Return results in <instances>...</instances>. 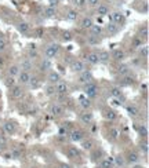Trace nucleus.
Segmentation results:
<instances>
[{"label": "nucleus", "instance_id": "53", "mask_svg": "<svg viewBox=\"0 0 149 168\" xmlns=\"http://www.w3.org/2000/svg\"><path fill=\"white\" fill-rule=\"evenodd\" d=\"M2 149H3V145H2V143H0V152H2Z\"/></svg>", "mask_w": 149, "mask_h": 168}, {"label": "nucleus", "instance_id": "29", "mask_svg": "<svg viewBox=\"0 0 149 168\" xmlns=\"http://www.w3.org/2000/svg\"><path fill=\"white\" fill-rule=\"evenodd\" d=\"M90 30H91V35H93V36H97V37L101 35V33H102V28H101L100 25H93L90 28Z\"/></svg>", "mask_w": 149, "mask_h": 168}, {"label": "nucleus", "instance_id": "25", "mask_svg": "<svg viewBox=\"0 0 149 168\" xmlns=\"http://www.w3.org/2000/svg\"><path fill=\"white\" fill-rule=\"evenodd\" d=\"M79 104H80V106L86 110L91 107V101L88 99V98H80V99H79Z\"/></svg>", "mask_w": 149, "mask_h": 168}, {"label": "nucleus", "instance_id": "13", "mask_svg": "<svg viewBox=\"0 0 149 168\" xmlns=\"http://www.w3.org/2000/svg\"><path fill=\"white\" fill-rule=\"evenodd\" d=\"M22 95H24V90L21 87H13L11 88V97H13L14 99H20Z\"/></svg>", "mask_w": 149, "mask_h": 168}, {"label": "nucleus", "instance_id": "10", "mask_svg": "<svg viewBox=\"0 0 149 168\" xmlns=\"http://www.w3.org/2000/svg\"><path fill=\"white\" fill-rule=\"evenodd\" d=\"M86 61H87V64H90V65H97L98 62H100L98 54L97 52H90V54H87L86 55Z\"/></svg>", "mask_w": 149, "mask_h": 168}, {"label": "nucleus", "instance_id": "40", "mask_svg": "<svg viewBox=\"0 0 149 168\" xmlns=\"http://www.w3.org/2000/svg\"><path fill=\"white\" fill-rule=\"evenodd\" d=\"M148 35H149V32H148V26H144L142 29H141V39H146L148 37Z\"/></svg>", "mask_w": 149, "mask_h": 168}, {"label": "nucleus", "instance_id": "17", "mask_svg": "<svg viewBox=\"0 0 149 168\" xmlns=\"http://www.w3.org/2000/svg\"><path fill=\"white\" fill-rule=\"evenodd\" d=\"M127 113H128L131 117H137L138 113H139L138 106H135V105H128V106H127Z\"/></svg>", "mask_w": 149, "mask_h": 168}, {"label": "nucleus", "instance_id": "44", "mask_svg": "<svg viewBox=\"0 0 149 168\" xmlns=\"http://www.w3.org/2000/svg\"><path fill=\"white\" fill-rule=\"evenodd\" d=\"M62 37H64L65 42H69V40H72V33L71 32H64Z\"/></svg>", "mask_w": 149, "mask_h": 168}, {"label": "nucleus", "instance_id": "3", "mask_svg": "<svg viewBox=\"0 0 149 168\" xmlns=\"http://www.w3.org/2000/svg\"><path fill=\"white\" fill-rule=\"evenodd\" d=\"M93 74H91V72L88 70H84V72H81L80 74H79V83L81 84H88V83H93Z\"/></svg>", "mask_w": 149, "mask_h": 168}, {"label": "nucleus", "instance_id": "11", "mask_svg": "<svg viewBox=\"0 0 149 168\" xmlns=\"http://www.w3.org/2000/svg\"><path fill=\"white\" fill-rule=\"evenodd\" d=\"M47 80H49L50 84H57L59 80H61V77H59V74L57 73V72H50L49 76H47Z\"/></svg>", "mask_w": 149, "mask_h": 168}, {"label": "nucleus", "instance_id": "49", "mask_svg": "<svg viewBox=\"0 0 149 168\" xmlns=\"http://www.w3.org/2000/svg\"><path fill=\"white\" fill-rule=\"evenodd\" d=\"M74 4L78 7H83L86 4V0H74Z\"/></svg>", "mask_w": 149, "mask_h": 168}, {"label": "nucleus", "instance_id": "16", "mask_svg": "<svg viewBox=\"0 0 149 168\" xmlns=\"http://www.w3.org/2000/svg\"><path fill=\"white\" fill-rule=\"evenodd\" d=\"M112 58L115 59V61H117V62H120V61H123L124 59V51L123 50H115L113 51V54H112Z\"/></svg>", "mask_w": 149, "mask_h": 168}, {"label": "nucleus", "instance_id": "9", "mask_svg": "<svg viewBox=\"0 0 149 168\" xmlns=\"http://www.w3.org/2000/svg\"><path fill=\"white\" fill-rule=\"evenodd\" d=\"M80 121L83 124H91L93 123V114L90 113V112H83V113H80Z\"/></svg>", "mask_w": 149, "mask_h": 168}, {"label": "nucleus", "instance_id": "42", "mask_svg": "<svg viewBox=\"0 0 149 168\" xmlns=\"http://www.w3.org/2000/svg\"><path fill=\"white\" fill-rule=\"evenodd\" d=\"M86 3L91 7H97L98 3H100V0H86Z\"/></svg>", "mask_w": 149, "mask_h": 168}, {"label": "nucleus", "instance_id": "22", "mask_svg": "<svg viewBox=\"0 0 149 168\" xmlns=\"http://www.w3.org/2000/svg\"><path fill=\"white\" fill-rule=\"evenodd\" d=\"M117 73L120 76H127L130 73V66L128 65H120L119 68H117Z\"/></svg>", "mask_w": 149, "mask_h": 168}, {"label": "nucleus", "instance_id": "46", "mask_svg": "<svg viewBox=\"0 0 149 168\" xmlns=\"http://www.w3.org/2000/svg\"><path fill=\"white\" fill-rule=\"evenodd\" d=\"M6 84L8 86V87H13L14 86V77H11V76H8V77L6 79Z\"/></svg>", "mask_w": 149, "mask_h": 168}, {"label": "nucleus", "instance_id": "1", "mask_svg": "<svg viewBox=\"0 0 149 168\" xmlns=\"http://www.w3.org/2000/svg\"><path fill=\"white\" fill-rule=\"evenodd\" d=\"M58 52H59V44H57V43L49 44L44 50V54H46V57H47V59L55 58V57L58 55Z\"/></svg>", "mask_w": 149, "mask_h": 168}, {"label": "nucleus", "instance_id": "6", "mask_svg": "<svg viewBox=\"0 0 149 168\" xmlns=\"http://www.w3.org/2000/svg\"><path fill=\"white\" fill-rule=\"evenodd\" d=\"M124 20H126L124 14L119 13V11H116V13L112 14V22H113L115 25H122V23L124 22Z\"/></svg>", "mask_w": 149, "mask_h": 168}, {"label": "nucleus", "instance_id": "51", "mask_svg": "<svg viewBox=\"0 0 149 168\" xmlns=\"http://www.w3.org/2000/svg\"><path fill=\"white\" fill-rule=\"evenodd\" d=\"M141 150H144V153H148V143H144V145H141Z\"/></svg>", "mask_w": 149, "mask_h": 168}, {"label": "nucleus", "instance_id": "19", "mask_svg": "<svg viewBox=\"0 0 149 168\" xmlns=\"http://www.w3.org/2000/svg\"><path fill=\"white\" fill-rule=\"evenodd\" d=\"M101 168H113V160L112 158H102V161L100 164Z\"/></svg>", "mask_w": 149, "mask_h": 168}, {"label": "nucleus", "instance_id": "55", "mask_svg": "<svg viewBox=\"0 0 149 168\" xmlns=\"http://www.w3.org/2000/svg\"><path fill=\"white\" fill-rule=\"evenodd\" d=\"M0 135H2V128H0Z\"/></svg>", "mask_w": 149, "mask_h": 168}, {"label": "nucleus", "instance_id": "28", "mask_svg": "<svg viewBox=\"0 0 149 168\" xmlns=\"http://www.w3.org/2000/svg\"><path fill=\"white\" fill-rule=\"evenodd\" d=\"M98 58H100V62H108L109 61V52L108 51H100L97 52Z\"/></svg>", "mask_w": 149, "mask_h": 168}, {"label": "nucleus", "instance_id": "33", "mask_svg": "<svg viewBox=\"0 0 149 168\" xmlns=\"http://www.w3.org/2000/svg\"><path fill=\"white\" fill-rule=\"evenodd\" d=\"M40 66H42V70H47V69L51 68V62H50V59L46 58V59H43V62H42Z\"/></svg>", "mask_w": 149, "mask_h": 168}, {"label": "nucleus", "instance_id": "31", "mask_svg": "<svg viewBox=\"0 0 149 168\" xmlns=\"http://www.w3.org/2000/svg\"><path fill=\"white\" fill-rule=\"evenodd\" d=\"M68 154L71 158H76V157H79V150L76 148H73V146H71L68 149Z\"/></svg>", "mask_w": 149, "mask_h": 168}, {"label": "nucleus", "instance_id": "43", "mask_svg": "<svg viewBox=\"0 0 149 168\" xmlns=\"http://www.w3.org/2000/svg\"><path fill=\"white\" fill-rule=\"evenodd\" d=\"M148 54H149V50H148V47H142V48H141V55H142L144 58H148Z\"/></svg>", "mask_w": 149, "mask_h": 168}, {"label": "nucleus", "instance_id": "45", "mask_svg": "<svg viewBox=\"0 0 149 168\" xmlns=\"http://www.w3.org/2000/svg\"><path fill=\"white\" fill-rule=\"evenodd\" d=\"M139 134H141L142 136H146V135H148V129H146L145 126H141V127H139Z\"/></svg>", "mask_w": 149, "mask_h": 168}, {"label": "nucleus", "instance_id": "26", "mask_svg": "<svg viewBox=\"0 0 149 168\" xmlns=\"http://www.w3.org/2000/svg\"><path fill=\"white\" fill-rule=\"evenodd\" d=\"M55 14H57V11H55V8H52V7H47V8H44V11H43V15H44L46 18H52Z\"/></svg>", "mask_w": 149, "mask_h": 168}, {"label": "nucleus", "instance_id": "34", "mask_svg": "<svg viewBox=\"0 0 149 168\" xmlns=\"http://www.w3.org/2000/svg\"><path fill=\"white\" fill-rule=\"evenodd\" d=\"M105 117H106L108 120H110V121H112V120L116 119V113H115L113 110H106V112H105Z\"/></svg>", "mask_w": 149, "mask_h": 168}, {"label": "nucleus", "instance_id": "41", "mask_svg": "<svg viewBox=\"0 0 149 168\" xmlns=\"http://www.w3.org/2000/svg\"><path fill=\"white\" fill-rule=\"evenodd\" d=\"M115 161H116V164H117V165H120V167H123V165H124V158L122 157V156H117Z\"/></svg>", "mask_w": 149, "mask_h": 168}, {"label": "nucleus", "instance_id": "23", "mask_svg": "<svg viewBox=\"0 0 149 168\" xmlns=\"http://www.w3.org/2000/svg\"><path fill=\"white\" fill-rule=\"evenodd\" d=\"M110 94H112V97L116 98V99H123V94H122V90H120L119 87H113V88H110Z\"/></svg>", "mask_w": 149, "mask_h": 168}, {"label": "nucleus", "instance_id": "47", "mask_svg": "<svg viewBox=\"0 0 149 168\" xmlns=\"http://www.w3.org/2000/svg\"><path fill=\"white\" fill-rule=\"evenodd\" d=\"M133 44H134V47L141 45V44H142V39H141V37H135V39H134V42H133Z\"/></svg>", "mask_w": 149, "mask_h": 168}, {"label": "nucleus", "instance_id": "15", "mask_svg": "<svg viewBox=\"0 0 149 168\" xmlns=\"http://www.w3.org/2000/svg\"><path fill=\"white\" fill-rule=\"evenodd\" d=\"M93 25H94V23H93V20H91L90 17H84L80 22V26L83 28V29H90Z\"/></svg>", "mask_w": 149, "mask_h": 168}, {"label": "nucleus", "instance_id": "20", "mask_svg": "<svg viewBox=\"0 0 149 168\" xmlns=\"http://www.w3.org/2000/svg\"><path fill=\"white\" fill-rule=\"evenodd\" d=\"M29 23H26V22H20L18 23V32L22 33V35H26V33L29 32Z\"/></svg>", "mask_w": 149, "mask_h": 168}, {"label": "nucleus", "instance_id": "2", "mask_svg": "<svg viewBox=\"0 0 149 168\" xmlns=\"http://www.w3.org/2000/svg\"><path fill=\"white\" fill-rule=\"evenodd\" d=\"M84 92H86V95H87L88 99H91V98H95L98 95V87H97V84H95V83L86 84Z\"/></svg>", "mask_w": 149, "mask_h": 168}, {"label": "nucleus", "instance_id": "24", "mask_svg": "<svg viewBox=\"0 0 149 168\" xmlns=\"http://www.w3.org/2000/svg\"><path fill=\"white\" fill-rule=\"evenodd\" d=\"M20 69H24V72H29V69H32V62L29 59H24L20 65Z\"/></svg>", "mask_w": 149, "mask_h": 168}, {"label": "nucleus", "instance_id": "50", "mask_svg": "<svg viewBox=\"0 0 149 168\" xmlns=\"http://www.w3.org/2000/svg\"><path fill=\"white\" fill-rule=\"evenodd\" d=\"M47 94H49V95L55 94V87H54V86H50V87L47 88Z\"/></svg>", "mask_w": 149, "mask_h": 168}, {"label": "nucleus", "instance_id": "35", "mask_svg": "<svg viewBox=\"0 0 149 168\" xmlns=\"http://www.w3.org/2000/svg\"><path fill=\"white\" fill-rule=\"evenodd\" d=\"M98 42H100V39H98L97 36L90 35L87 37V43H88V44H98Z\"/></svg>", "mask_w": 149, "mask_h": 168}, {"label": "nucleus", "instance_id": "18", "mask_svg": "<svg viewBox=\"0 0 149 168\" xmlns=\"http://www.w3.org/2000/svg\"><path fill=\"white\" fill-rule=\"evenodd\" d=\"M106 32L109 33V36L116 35V33L119 32V28H117V25H115L113 22H109V23L106 25Z\"/></svg>", "mask_w": 149, "mask_h": 168}, {"label": "nucleus", "instance_id": "7", "mask_svg": "<svg viewBox=\"0 0 149 168\" xmlns=\"http://www.w3.org/2000/svg\"><path fill=\"white\" fill-rule=\"evenodd\" d=\"M72 70L76 72V73H81V72L86 70V65L83 61H74L72 64Z\"/></svg>", "mask_w": 149, "mask_h": 168}, {"label": "nucleus", "instance_id": "54", "mask_svg": "<svg viewBox=\"0 0 149 168\" xmlns=\"http://www.w3.org/2000/svg\"><path fill=\"white\" fill-rule=\"evenodd\" d=\"M62 168H69V167H68V165H64V167H62Z\"/></svg>", "mask_w": 149, "mask_h": 168}, {"label": "nucleus", "instance_id": "5", "mask_svg": "<svg viewBox=\"0 0 149 168\" xmlns=\"http://www.w3.org/2000/svg\"><path fill=\"white\" fill-rule=\"evenodd\" d=\"M54 87H55V92H57V94H61V95L66 94V91H68V84L65 83V81H61V80L55 84Z\"/></svg>", "mask_w": 149, "mask_h": 168}, {"label": "nucleus", "instance_id": "14", "mask_svg": "<svg viewBox=\"0 0 149 168\" xmlns=\"http://www.w3.org/2000/svg\"><path fill=\"white\" fill-rule=\"evenodd\" d=\"M97 14L100 17H105L109 14V8H108V6H105V4H98L97 6Z\"/></svg>", "mask_w": 149, "mask_h": 168}, {"label": "nucleus", "instance_id": "32", "mask_svg": "<svg viewBox=\"0 0 149 168\" xmlns=\"http://www.w3.org/2000/svg\"><path fill=\"white\" fill-rule=\"evenodd\" d=\"M127 158H128V161H130V163H138V161H139V156L135 152H131V153L128 154V157H127Z\"/></svg>", "mask_w": 149, "mask_h": 168}, {"label": "nucleus", "instance_id": "37", "mask_svg": "<svg viewBox=\"0 0 149 168\" xmlns=\"http://www.w3.org/2000/svg\"><path fill=\"white\" fill-rule=\"evenodd\" d=\"M29 86L32 88H37L39 87V80L36 77H30V80H29Z\"/></svg>", "mask_w": 149, "mask_h": 168}, {"label": "nucleus", "instance_id": "48", "mask_svg": "<svg viewBox=\"0 0 149 168\" xmlns=\"http://www.w3.org/2000/svg\"><path fill=\"white\" fill-rule=\"evenodd\" d=\"M58 3H59V0H49V4H50L49 7H52V8H55V7L58 6Z\"/></svg>", "mask_w": 149, "mask_h": 168}, {"label": "nucleus", "instance_id": "52", "mask_svg": "<svg viewBox=\"0 0 149 168\" xmlns=\"http://www.w3.org/2000/svg\"><path fill=\"white\" fill-rule=\"evenodd\" d=\"M112 135H113V138H116V136H117V131H116V129H112Z\"/></svg>", "mask_w": 149, "mask_h": 168}, {"label": "nucleus", "instance_id": "39", "mask_svg": "<svg viewBox=\"0 0 149 168\" xmlns=\"http://www.w3.org/2000/svg\"><path fill=\"white\" fill-rule=\"evenodd\" d=\"M7 48V42L3 39V37H0V52L4 51Z\"/></svg>", "mask_w": 149, "mask_h": 168}, {"label": "nucleus", "instance_id": "36", "mask_svg": "<svg viewBox=\"0 0 149 168\" xmlns=\"http://www.w3.org/2000/svg\"><path fill=\"white\" fill-rule=\"evenodd\" d=\"M93 145H94V143H93V141H90V139H88V141H84V142H83V149H84V150H91V149H93Z\"/></svg>", "mask_w": 149, "mask_h": 168}, {"label": "nucleus", "instance_id": "27", "mask_svg": "<svg viewBox=\"0 0 149 168\" xmlns=\"http://www.w3.org/2000/svg\"><path fill=\"white\" fill-rule=\"evenodd\" d=\"M21 72L20 66L18 65H13V66H10V69H8V74H10L11 77H14V76H18Z\"/></svg>", "mask_w": 149, "mask_h": 168}, {"label": "nucleus", "instance_id": "30", "mask_svg": "<svg viewBox=\"0 0 149 168\" xmlns=\"http://www.w3.org/2000/svg\"><path fill=\"white\" fill-rule=\"evenodd\" d=\"M78 17H79L78 11H74V10H69L68 14H66V18H68L69 21H76L78 20Z\"/></svg>", "mask_w": 149, "mask_h": 168}, {"label": "nucleus", "instance_id": "12", "mask_svg": "<svg viewBox=\"0 0 149 168\" xmlns=\"http://www.w3.org/2000/svg\"><path fill=\"white\" fill-rule=\"evenodd\" d=\"M3 129L6 131L7 134H14L15 132V124L13 123V121H6V123L3 124Z\"/></svg>", "mask_w": 149, "mask_h": 168}, {"label": "nucleus", "instance_id": "21", "mask_svg": "<svg viewBox=\"0 0 149 168\" xmlns=\"http://www.w3.org/2000/svg\"><path fill=\"white\" fill-rule=\"evenodd\" d=\"M51 113L54 114V116H59V114H62V113H64V109H62V106H61V105L54 104V105L51 106Z\"/></svg>", "mask_w": 149, "mask_h": 168}, {"label": "nucleus", "instance_id": "8", "mask_svg": "<svg viewBox=\"0 0 149 168\" xmlns=\"http://www.w3.org/2000/svg\"><path fill=\"white\" fill-rule=\"evenodd\" d=\"M83 138H84V132H83L81 129H73L71 132V139L73 142H79V141H81Z\"/></svg>", "mask_w": 149, "mask_h": 168}, {"label": "nucleus", "instance_id": "38", "mask_svg": "<svg viewBox=\"0 0 149 168\" xmlns=\"http://www.w3.org/2000/svg\"><path fill=\"white\" fill-rule=\"evenodd\" d=\"M10 157L11 158H20L21 157V150H18V149H14V150H11Z\"/></svg>", "mask_w": 149, "mask_h": 168}, {"label": "nucleus", "instance_id": "4", "mask_svg": "<svg viewBox=\"0 0 149 168\" xmlns=\"http://www.w3.org/2000/svg\"><path fill=\"white\" fill-rule=\"evenodd\" d=\"M29 80H30V74L29 72H24L21 70L20 74H18V81H20L21 86H26V84H29Z\"/></svg>", "mask_w": 149, "mask_h": 168}]
</instances>
